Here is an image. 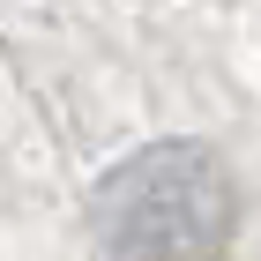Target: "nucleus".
<instances>
[{
	"mask_svg": "<svg viewBox=\"0 0 261 261\" xmlns=\"http://www.w3.org/2000/svg\"><path fill=\"white\" fill-rule=\"evenodd\" d=\"M239 224V194L217 149L157 142L97 187L105 261H217Z\"/></svg>",
	"mask_w": 261,
	"mask_h": 261,
	"instance_id": "nucleus-1",
	"label": "nucleus"
}]
</instances>
